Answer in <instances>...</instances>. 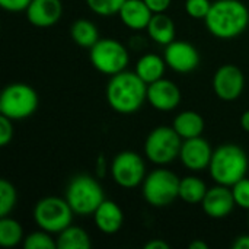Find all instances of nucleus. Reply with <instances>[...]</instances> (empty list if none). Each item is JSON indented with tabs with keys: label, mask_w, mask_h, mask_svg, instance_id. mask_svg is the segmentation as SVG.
<instances>
[{
	"label": "nucleus",
	"mask_w": 249,
	"mask_h": 249,
	"mask_svg": "<svg viewBox=\"0 0 249 249\" xmlns=\"http://www.w3.org/2000/svg\"><path fill=\"white\" fill-rule=\"evenodd\" d=\"M207 31L219 39H232L247 31L249 10L241 0H216L204 19Z\"/></svg>",
	"instance_id": "obj_1"
},
{
	"label": "nucleus",
	"mask_w": 249,
	"mask_h": 249,
	"mask_svg": "<svg viewBox=\"0 0 249 249\" xmlns=\"http://www.w3.org/2000/svg\"><path fill=\"white\" fill-rule=\"evenodd\" d=\"M107 101L118 114H134L147 101V83L136 71H120L108 82Z\"/></svg>",
	"instance_id": "obj_2"
},
{
	"label": "nucleus",
	"mask_w": 249,
	"mask_h": 249,
	"mask_svg": "<svg viewBox=\"0 0 249 249\" xmlns=\"http://www.w3.org/2000/svg\"><path fill=\"white\" fill-rule=\"evenodd\" d=\"M248 166V156L245 150L238 144L226 143L213 152L209 169L216 184L232 187L247 177Z\"/></svg>",
	"instance_id": "obj_3"
},
{
	"label": "nucleus",
	"mask_w": 249,
	"mask_h": 249,
	"mask_svg": "<svg viewBox=\"0 0 249 249\" xmlns=\"http://www.w3.org/2000/svg\"><path fill=\"white\" fill-rule=\"evenodd\" d=\"M77 216H93L96 209L105 200V193L101 184L90 175L74 177L67 188L64 197Z\"/></svg>",
	"instance_id": "obj_4"
},
{
	"label": "nucleus",
	"mask_w": 249,
	"mask_h": 249,
	"mask_svg": "<svg viewBox=\"0 0 249 249\" xmlns=\"http://www.w3.org/2000/svg\"><path fill=\"white\" fill-rule=\"evenodd\" d=\"M179 179L175 172L158 168L146 175L143 181V197L152 207H168L179 198Z\"/></svg>",
	"instance_id": "obj_5"
},
{
	"label": "nucleus",
	"mask_w": 249,
	"mask_h": 249,
	"mask_svg": "<svg viewBox=\"0 0 249 249\" xmlns=\"http://www.w3.org/2000/svg\"><path fill=\"white\" fill-rule=\"evenodd\" d=\"M38 108V93L26 83H10L0 95V114L10 120H25Z\"/></svg>",
	"instance_id": "obj_6"
},
{
	"label": "nucleus",
	"mask_w": 249,
	"mask_h": 249,
	"mask_svg": "<svg viewBox=\"0 0 249 249\" xmlns=\"http://www.w3.org/2000/svg\"><path fill=\"white\" fill-rule=\"evenodd\" d=\"M182 142V137L174 127H156L144 142V155L155 165H168L179 158Z\"/></svg>",
	"instance_id": "obj_7"
},
{
	"label": "nucleus",
	"mask_w": 249,
	"mask_h": 249,
	"mask_svg": "<svg viewBox=\"0 0 249 249\" xmlns=\"http://www.w3.org/2000/svg\"><path fill=\"white\" fill-rule=\"evenodd\" d=\"M89 58L99 73L114 76L125 70L130 54L120 41L114 38H99L98 42L89 48Z\"/></svg>",
	"instance_id": "obj_8"
},
{
	"label": "nucleus",
	"mask_w": 249,
	"mask_h": 249,
	"mask_svg": "<svg viewBox=\"0 0 249 249\" xmlns=\"http://www.w3.org/2000/svg\"><path fill=\"white\" fill-rule=\"evenodd\" d=\"M73 210L66 198L44 197L34 207V220L48 233H60L71 225Z\"/></svg>",
	"instance_id": "obj_9"
},
{
	"label": "nucleus",
	"mask_w": 249,
	"mask_h": 249,
	"mask_svg": "<svg viewBox=\"0 0 249 249\" xmlns=\"http://www.w3.org/2000/svg\"><path fill=\"white\" fill-rule=\"evenodd\" d=\"M111 177L121 188H136L146 178V165L143 158L131 150L120 152L111 163Z\"/></svg>",
	"instance_id": "obj_10"
},
{
	"label": "nucleus",
	"mask_w": 249,
	"mask_h": 249,
	"mask_svg": "<svg viewBox=\"0 0 249 249\" xmlns=\"http://www.w3.org/2000/svg\"><path fill=\"white\" fill-rule=\"evenodd\" d=\"M213 89L219 99L225 102L236 101L245 89V76L242 70L233 64L219 67L213 77Z\"/></svg>",
	"instance_id": "obj_11"
},
{
	"label": "nucleus",
	"mask_w": 249,
	"mask_h": 249,
	"mask_svg": "<svg viewBox=\"0 0 249 249\" xmlns=\"http://www.w3.org/2000/svg\"><path fill=\"white\" fill-rule=\"evenodd\" d=\"M163 58L168 67L178 73H190L196 70L200 64L198 50L190 42L177 39L165 47Z\"/></svg>",
	"instance_id": "obj_12"
},
{
	"label": "nucleus",
	"mask_w": 249,
	"mask_h": 249,
	"mask_svg": "<svg viewBox=\"0 0 249 249\" xmlns=\"http://www.w3.org/2000/svg\"><path fill=\"white\" fill-rule=\"evenodd\" d=\"M213 149L210 143L203 139L201 136L194 139H187L182 142L179 159L185 168H188L193 172L204 171L210 166L212 158H213Z\"/></svg>",
	"instance_id": "obj_13"
},
{
	"label": "nucleus",
	"mask_w": 249,
	"mask_h": 249,
	"mask_svg": "<svg viewBox=\"0 0 249 249\" xmlns=\"http://www.w3.org/2000/svg\"><path fill=\"white\" fill-rule=\"evenodd\" d=\"M147 102L158 111L169 112L181 102V90L169 79H159L147 85Z\"/></svg>",
	"instance_id": "obj_14"
},
{
	"label": "nucleus",
	"mask_w": 249,
	"mask_h": 249,
	"mask_svg": "<svg viewBox=\"0 0 249 249\" xmlns=\"http://www.w3.org/2000/svg\"><path fill=\"white\" fill-rule=\"evenodd\" d=\"M235 206H236V203L233 198L232 188L226 187V185H220V184L209 188L206 193V197L201 203L203 212L212 219L228 217L233 212Z\"/></svg>",
	"instance_id": "obj_15"
},
{
	"label": "nucleus",
	"mask_w": 249,
	"mask_h": 249,
	"mask_svg": "<svg viewBox=\"0 0 249 249\" xmlns=\"http://www.w3.org/2000/svg\"><path fill=\"white\" fill-rule=\"evenodd\" d=\"M26 18L36 28H50L55 25L63 15L61 0H32L28 6Z\"/></svg>",
	"instance_id": "obj_16"
},
{
	"label": "nucleus",
	"mask_w": 249,
	"mask_h": 249,
	"mask_svg": "<svg viewBox=\"0 0 249 249\" xmlns=\"http://www.w3.org/2000/svg\"><path fill=\"white\" fill-rule=\"evenodd\" d=\"M118 15L127 28L133 31H142L147 28L153 12L149 9L144 0H125Z\"/></svg>",
	"instance_id": "obj_17"
},
{
	"label": "nucleus",
	"mask_w": 249,
	"mask_h": 249,
	"mask_svg": "<svg viewBox=\"0 0 249 249\" xmlns=\"http://www.w3.org/2000/svg\"><path fill=\"white\" fill-rule=\"evenodd\" d=\"M93 220H95L96 228L102 233L112 235L121 229L124 223V214H123L121 207L117 203L111 200H104L102 204L93 213Z\"/></svg>",
	"instance_id": "obj_18"
},
{
	"label": "nucleus",
	"mask_w": 249,
	"mask_h": 249,
	"mask_svg": "<svg viewBox=\"0 0 249 249\" xmlns=\"http://www.w3.org/2000/svg\"><path fill=\"white\" fill-rule=\"evenodd\" d=\"M175 22L172 20L171 16H168L165 12L163 13H153L146 31L152 41H155L159 45H168L172 41H175L177 29H175Z\"/></svg>",
	"instance_id": "obj_19"
},
{
	"label": "nucleus",
	"mask_w": 249,
	"mask_h": 249,
	"mask_svg": "<svg viewBox=\"0 0 249 249\" xmlns=\"http://www.w3.org/2000/svg\"><path fill=\"white\" fill-rule=\"evenodd\" d=\"M166 61L158 54H144L136 63V73L147 85L163 77L166 70Z\"/></svg>",
	"instance_id": "obj_20"
},
{
	"label": "nucleus",
	"mask_w": 249,
	"mask_h": 249,
	"mask_svg": "<svg viewBox=\"0 0 249 249\" xmlns=\"http://www.w3.org/2000/svg\"><path fill=\"white\" fill-rule=\"evenodd\" d=\"M172 127L182 137V140L194 139V137H198L203 134L204 120L196 111H182L175 117Z\"/></svg>",
	"instance_id": "obj_21"
},
{
	"label": "nucleus",
	"mask_w": 249,
	"mask_h": 249,
	"mask_svg": "<svg viewBox=\"0 0 249 249\" xmlns=\"http://www.w3.org/2000/svg\"><path fill=\"white\" fill-rule=\"evenodd\" d=\"M207 190V185L198 177L191 175L179 179V198L188 204H201Z\"/></svg>",
	"instance_id": "obj_22"
},
{
	"label": "nucleus",
	"mask_w": 249,
	"mask_h": 249,
	"mask_svg": "<svg viewBox=\"0 0 249 249\" xmlns=\"http://www.w3.org/2000/svg\"><path fill=\"white\" fill-rule=\"evenodd\" d=\"M70 35L73 41L83 48L93 47L99 39V31L96 25L88 19H77L70 28Z\"/></svg>",
	"instance_id": "obj_23"
},
{
	"label": "nucleus",
	"mask_w": 249,
	"mask_h": 249,
	"mask_svg": "<svg viewBox=\"0 0 249 249\" xmlns=\"http://www.w3.org/2000/svg\"><path fill=\"white\" fill-rule=\"evenodd\" d=\"M55 241L58 249H89L92 247V241L86 231L71 225L61 231Z\"/></svg>",
	"instance_id": "obj_24"
},
{
	"label": "nucleus",
	"mask_w": 249,
	"mask_h": 249,
	"mask_svg": "<svg viewBox=\"0 0 249 249\" xmlns=\"http://www.w3.org/2000/svg\"><path fill=\"white\" fill-rule=\"evenodd\" d=\"M23 241V229L20 223L9 216L0 217V245L13 248Z\"/></svg>",
	"instance_id": "obj_25"
},
{
	"label": "nucleus",
	"mask_w": 249,
	"mask_h": 249,
	"mask_svg": "<svg viewBox=\"0 0 249 249\" xmlns=\"http://www.w3.org/2000/svg\"><path fill=\"white\" fill-rule=\"evenodd\" d=\"M18 201V193L12 182L0 179V217L9 216Z\"/></svg>",
	"instance_id": "obj_26"
},
{
	"label": "nucleus",
	"mask_w": 249,
	"mask_h": 249,
	"mask_svg": "<svg viewBox=\"0 0 249 249\" xmlns=\"http://www.w3.org/2000/svg\"><path fill=\"white\" fill-rule=\"evenodd\" d=\"M23 248L25 249H55L57 241L51 236V233L45 231H38L29 233L23 239Z\"/></svg>",
	"instance_id": "obj_27"
},
{
	"label": "nucleus",
	"mask_w": 249,
	"mask_h": 249,
	"mask_svg": "<svg viewBox=\"0 0 249 249\" xmlns=\"http://www.w3.org/2000/svg\"><path fill=\"white\" fill-rule=\"evenodd\" d=\"M125 0H86L88 7L99 16H112L120 12Z\"/></svg>",
	"instance_id": "obj_28"
},
{
	"label": "nucleus",
	"mask_w": 249,
	"mask_h": 249,
	"mask_svg": "<svg viewBox=\"0 0 249 249\" xmlns=\"http://www.w3.org/2000/svg\"><path fill=\"white\" fill-rule=\"evenodd\" d=\"M233 193V198L238 207L249 210V178H242L235 185L231 187Z\"/></svg>",
	"instance_id": "obj_29"
},
{
	"label": "nucleus",
	"mask_w": 249,
	"mask_h": 249,
	"mask_svg": "<svg viewBox=\"0 0 249 249\" xmlns=\"http://www.w3.org/2000/svg\"><path fill=\"white\" fill-rule=\"evenodd\" d=\"M212 7L210 0H185V10L193 19H206Z\"/></svg>",
	"instance_id": "obj_30"
},
{
	"label": "nucleus",
	"mask_w": 249,
	"mask_h": 249,
	"mask_svg": "<svg viewBox=\"0 0 249 249\" xmlns=\"http://www.w3.org/2000/svg\"><path fill=\"white\" fill-rule=\"evenodd\" d=\"M13 120L0 114V146H7L13 139Z\"/></svg>",
	"instance_id": "obj_31"
},
{
	"label": "nucleus",
	"mask_w": 249,
	"mask_h": 249,
	"mask_svg": "<svg viewBox=\"0 0 249 249\" xmlns=\"http://www.w3.org/2000/svg\"><path fill=\"white\" fill-rule=\"evenodd\" d=\"M31 1L32 0H0V6L7 12L18 13L26 10Z\"/></svg>",
	"instance_id": "obj_32"
},
{
	"label": "nucleus",
	"mask_w": 249,
	"mask_h": 249,
	"mask_svg": "<svg viewBox=\"0 0 249 249\" xmlns=\"http://www.w3.org/2000/svg\"><path fill=\"white\" fill-rule=\"evenodd\" d=\"M172 0H144V3L149 6V9L153 13H163L168 10Z\"/></svg>",
	"instance_id": "obj_33"
},
{
	"label": "nucleus",
	"mask_w": 249,
	"mask_h": 249,
	"mask_svg": "<svg viewBox=\"0 0 249 249\" xmlns=\"http://www.w3.org/2000/svg\"><path fill=\"white\" fill-rule=\"evenodd\" d=\"M233 249H249V235H241L232 242Z\"/></svg>",
	"instance_id": "obj_34"
},
{
	"label": "nucleus",
	"mask_w": 249,
	"mask_h": 249,
	"mask_svg": "<svg viewBox=\"0 0 249 249\" xmlns=\"http://www.w3.org/2000/svg\"><path fill=\"white\" fill-rule=\"evenodd\" d=\"M146 249H169V244L165 242L163 239H152L146 244Z\"/></svg>",
	"instance_id": "obj_35"
},
{
	"label": "nucleus",
	"mask_w": 249,
	"mask_h": 249,
	"mask_svg": "<svg viewBox=\"0 0 249 249\" xmlns=\"http://www.w3.org/2000/svg\"><path fill=\"white\" fill-rule=\"evenodd\" d=\"M241 127H242V130L249 133V109L241 115Z\"/></svg>",
	"instance_id": "obj_36"
},
{
	"label": "nucleus",
	"mask_w": 249,
	"mask_h": 249,
	"mask_svg": "<svg viewBox=\"0 0 249 249\" xmlns=\"http://www.w3.org/2000/svg\"><path fill=\"white\" fill-rule=\"evenodd\" d=\"M190 249H209V245L203 241H194L190 244Z\"/></svg>",
	"instance_id": "obj_37"
}]
</instances>
